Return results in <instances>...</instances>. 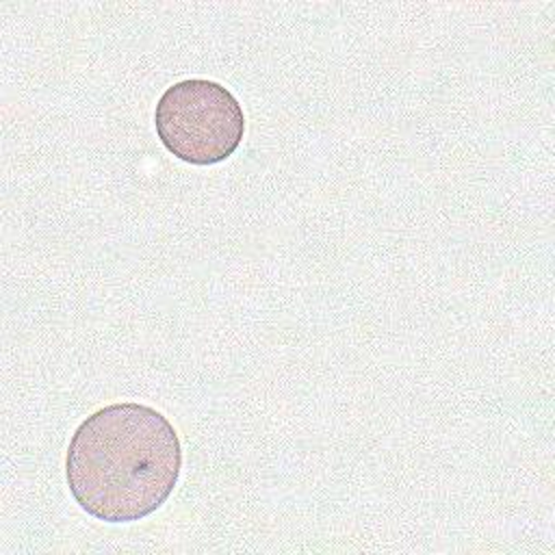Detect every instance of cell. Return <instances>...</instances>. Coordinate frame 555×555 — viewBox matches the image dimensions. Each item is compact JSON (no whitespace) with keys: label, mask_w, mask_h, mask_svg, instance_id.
I'll return each mask as SVG.
<instances>
[{"label":"cell","mask_w":555,"mask_h":555,"mask_svg":"<svg viewBox=\"0 0 555 555\" xmlns=\"http://www.w3.org/2000/svg\"><path fill=\"white\" fill-rule=\"evenodd\" d=\"M182 447L173 425L143 403H113L74 431L65 477L74 501L104 522H132L173 492Z\"/></svg>","instance_id":"cell-1"},{"label":"cell","mask_w":555,"mask_h":555,"mask_svg":"<svg viewBox=\"0 0 555 555\" xmlns=\"http://www.w3.org/2000/svg\"><path fill=\"white\" fill-rule=\"evenodd\" d=\"M160 143L191 165H215L236 152L245 132L238 100L219 82L189 78L169 87L154 111Z\"/></svg>","instance_id":"cell-2"}]
</instances>
